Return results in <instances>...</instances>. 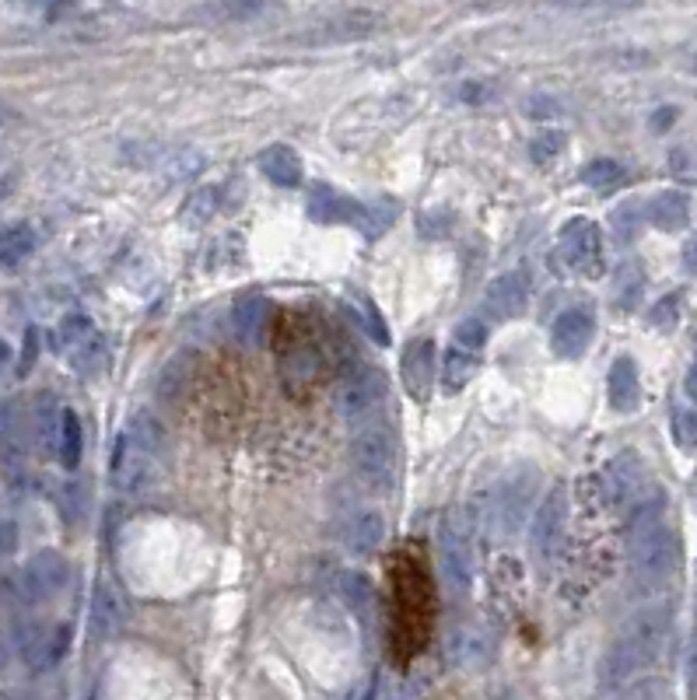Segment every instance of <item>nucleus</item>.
Segmentation results:
<instances>
[{"instance_id": "obj_1", "label": "nucleus", "mask_w": 697, "mask_h": 700, "mask_svg": "<svg viewBox=\"0 0 697 700\" xmlns=\"http://www.w3.org/2000/svg\"><path fill=\"white\" fill-rule=\"evenodd\" d=\"M670 627H673V610L666 602H652V607L638 610L624 623V631L617 634L610 652L602 655V669H599L602 687L617 690V687L631 684L638 673L655 666V658L663 655L666 641H670Z\"/></svg>"}, {"instance_id": "obj_2", "label": "nucleus", "mask_w": 697, "mask_h": 700, "mask_svg": "<svg viewBox=\"0 0 697 700\" xmlns=\"http://www.w3.org/2000/svg\"><path fill=\"white\" fill-rule=\"evenodd\" d=\"M681 543L663 522V501L652 498L631 519V578L642 592H655L676 575Z\"/></svg>"}, {"instance_id": "obj_3", "label": "nucleus", "mask_w": 697, "mask_h": 700, "mask_svg": "<svg viewBox=\"0 0 697 700\" xmlns=\"http://www.w3.org/2000/svg\"><path fill=\"white\" fill-rule=\"evenodd\" d=\"M165 448H168V438L158 418L147 410H137L134 418H130L126 431L120 434L117 456H112V477H117V487L123 495L137 498V495H147L151 487H158Z\"/></svg>"}, {"instance_id": "obj_4", "label": "nucleus", "mask_w": 697, "mask_h": 700, "mask_svg": "<svg viewBox=\"0 0 697 700\" xmlns=\"http://www.w3.org/2000/svg\"><path fill=\"white\" fill-rule=\"evenodd\" d=\"M67 581H70L67 557L56 551H40L32 560H25V567L11 581H4V589L18 607H43V602L64 596Z\"/></svg>"}, {"instance_id": "obj_5", "label": "nucleus", "mask_w": 697, "mask_h": 700, "mask_svg": "<svg viewBox=\"0 0 697 700\" xmlns=\"http://www.w3.org/2000/svg\"><path fill=\"white\" fill-rule=\"evenodd\" d=\"M354 473L372 487H389L397 473V442L386 427H368L351 445Z\"/></svg>"}, {"instance_id": "obj_6", "label": "nucleus", "mask_w": 697, "mask_h": 700, "mask_svg": "<svg viewBox=\"0 0 697 700\" xmlns=\"http://www.w3.org/2000/svg\"><path fill=\"white\" fill-rule=\"evenodd\" d=\"M56 344H60L74 371L88 375V371L102 368V357H106L102 333L96 330V323H91L88 315H67L60 330H56Z\"/></svg>"}, {"instance_id": "obj_7", "label": "nucleus", "mask_w": 697, "mask_h": 700, "mask_svg": "<svg viewBox=\"0 0 697 700\" xmlns=\"http://www.w3.org/2000/svg\"><path fill=\"white\" fill-rule=\"evenodd\" d=\"M561 256L564 263L582 274V277H599L602 274V235L593 221L575 218L564 224L561 232Z\"/></svg>"}, {"instance_id": "obj_8", "label": "nucleus", "mask_w": 697, "mask_h": 700, "mask_svg": "<svg viewBox=\"0 0 697 700\" xmlns=\"http://www.w3.org/2000/svg\"><path fill=\"white\" fill-rule=\"evenodd\" d=\"M564 529H568V495H564V487H554L533 519V554L543 567L557 557Z\"/></svg>"}, {"instance_id": "obj_9", "label": "nucleus", "mask_w": 697, "mask_h": 700, "mask_svg": "<svg viewBox=\"0 0 697 700\" xmlns=\"http://www.w3.org/2000/svg\"><path fill=\"white\" fill-rule=\"evenodd\" d=\"M14 641H18V655H22L25 666L43 673L67 652V627H53V623L32 620L14 631Z\"/></svg>"}, {"instance_id": "obj_10", "label": "nucleus", "mask_w": 697, "mask_h": 700, "mask_svg": "<svg viewBox=\"0 0 697 700\" xmlns=\"http://www.w3.org/2000/svg\"><path fill=\"white\" fill-rule=\"evenodd\" d=\"M593 336H596L593 312L589 309H568V312H561L551 326V351L557 357H564V362H575V357H582L589 351Z\"/></svg>"}, {"instance_id": "obj_11", "label": "nucleus", "mask_w": 697, "mask_h": 700, "mask_svg": "<svg viewBox=\"0 0 697 700\" xmlns=\"http://www.w3.org/2000/svg\"><path fill=\"white\" fill-rule=\"evenodd\" d=\"M525 301H530V274L525 270H508L501 274L484 295V312L495 323H508L525 312Z\"/></svg>"}, {"instance_id": "obj_12", "label": "nucleus", "mask_w": 697, "mask_h": 700, "mask_svg": "<svg viewBox=\"0 0 697 700\" xmlns=\"http://www.w3.org/2000/svg\"><path fill=\"white\" fill-rule=\"evenodd\" d=\"M386 396H389V382L383 371H365L357 375L354 382L344 389V418L351 424H365L372 421L375 413L386 407Z\"/></svg>"}, {"instance_id": "obj_13", "label": "nucleus", "mask_w": 697, "mask_h": 700, "mask_svg": "<svg viewBox=\"0 0 697 700\" xmlns=\"http://www.w3.org/2000/svg\"><path fill=\"white\" fill-rule=\"evenodd\" d=\"M439 560H442V578L456 596L469 589V543L466 533L452 522L442 525L439 533Z\"/></svg>"}, {"instance_id": "obj_14", "label": "nucleus", "mask_w": 697, "mask_h": 700, "mask_svg": "<svg viewBox=\"0 0 697 700\" xmlns=\"http://www.w3.org/2000/svg\"><path fill=\"white\" fill-rule=\"evenodd\" d=\"M439 378V354H435V340H418L410 344L403 354V386L413 400H428L431 389H435Z\"/></svg>"}, {"instance_id": "obj_15", "label": "nucleus", "mask_w": 697, "mask_h": 700, "mask_svg": "<svg viewBox=\"0 0 697 700\" xmlns=\"http://www.w3.org/2000/svg\"><path fill=\"white\" fill-rule=\"evenodd\" d=\"M88 616H91V631H96L99 637H112L123 627V623H126V602H123L117 585H112V581H99L96 585Z\"/></svg>"}, {"instance_id": "obj_16", "label": "nucleus", "mask_w": 697, "mask_h": 700, "mask_svg": "<svg viewBox=\"0 0 697 700\" xmlns=\"http://www.w3.org/2000/svg\"><path fill=\"white\" fill-rule=\"evenodd\" d=\"M607 396H610V407L617 413H631L638 403H642V382H638V365L631 362V357H617V362L610 365Z\"/></svg>"}, {"instance_id": "obj_17", "label": "nucleus", "mask_w": 697, "mask_h": 700, "mask_svg": "<svg viewBox=\"0 0 697 700\" xmlns=\"http://www.w3.org/2000/svg\"><path fill=\"white\" fill-rule=\"evenodd\" d=\"M344 543L354 557H372L386 543V519L379 512H357L347 525Z\"/></svg>"}, {"instance_id": "obj_18", "label": "nucleus", "mask_w": 697, "mask_h": 700, "mask_svg": "<svg viewBox=\"0 0 697 700\" xmlns=\"http://www.w3.org/2000/svg\"><path fill=\"white\" fill-rule=\"evenodd\" d=\"M235 336L242 340V344H259L263 336H267V326H270V301L259 298V295H250L242 298L235 305Z\"/></svg>"}, {"instance_id": "obj_19", "label": "nucleus", "mask_w": 697, "mask_h": 700, "mask_svg": "<svg viewBox=\"0 0 697 700\" xmlns=\"http://www.w3.org/2000/svg\"><path fill=\"white\" fill-rule=\"evenodd\" d=\"M522 477H525V473H516V477H508L505 487H501V498L495 504V512H498V519H501V525L508 529V533H512V529L522 522L525 504H530L533 495H536V480L530 477V480H525V487H522Z\"/></svg>"}, {"instance_id": "obj_20", "label": "nucleus", "mask_w": 697, "mask_h": 700, "mask_svg": "<svg viewBox=\"0 0 697 700\" xmlns=\"http://www.w3.org/2000/svg\"><path fill=\"white\" fill-rule=\"evenodd\" d=\"M645 218L663 232H681L690 221V200L676 189H666V193H655L645 207Z\"/></svg>"}, {"instance_id": "obj_21", "label": "nucleus", "mask_w": 697, "mask_h": 700, "mask_svg": "<svg viewBox=\"0 0 697 700\" xmlns=\"http://www.w3.org/2000/svg\"><path fill=\"white\" fill-rule=\"evenodd\" d=\"M259 173L267 176L274 186L295 189L301 182V158L298 151H291L288 144H274L259 155Z\"/></svg>"}, {"instance_id": "obj_22", "label": "nucleus", "mask_w": 697, "mask_h": 700, "mask_svg": "<svg viewBox=\"0 0 697 700\" xmlns=\"http://www.w3.org/2000/svg\"><path fill=\"white\" fill-rule=\"evenodd\" d=\"M607 498L610 504H628L634 495H638V484H642V463H638L634 456H617L610 466H607Z\"/></svg>"}, {"instance_id": "obj_23", "label": "nucleus", "mask_w": 697, "mask_h": 700, "mask_svg": "<svg viewBox=\"0 0 697 700\" xmlns=\"http://www.w3.org/2000/svg\"><path fill=\"white\" fill-rule=\"evenodd\" d=\"M60 418L64 407L53 400L49 392H43L32 407V438L43 452H56V438H60Z\"/></svg>"}, {"instance_id": "obj_24", "label": "nucleus", "mask_w": 697, "mask_h": 700, "mask_svg": "<svg viewBox=\"0 0 697 700\" xmlns=\"http://www.w3.org/2000/svg\"><path fill=\"white\" fill-rule=\"evenodd\" d=\"M477 365H480V357L474 351H463L452 344L442 357V368H439V378H442V389L445 392H460L466 389L469 382H474V375H477Z\"/></svg>"}, {"instance_id": "obj_25", "label": "nucleus", "mask_w": 697, "mask_h": 700, "mask_svg": "<svg viewBox=\"0 0 697 700\" xmlns=\"http://www.w3.org/2000/svg\"><path fill=\"white\" fill-rule=\"evenodd\" d=\"M309 214L316 221L323 224H341V221H354L357 214V203L341 197L336 189H327V186H316L312 189V200H309Z\"/></svg>"}, {"instance_id": "obj_26", "label": "nucleus", "mask_w": 697, "mask_h": 700, "mask_svg": "<svg viewBox=\"0 0 697 700\" xmlns=\"http://www.w3.org/2000/svg\"><path fill=\"white\" fill-rule=\"evenodd\" d=\"M35 253V232L29 224H11V229L0 232V267L14 270Z\"/></svg>"}, {"instance_id": "obj_27", "label": "nucleus", "mask_w": 697, "mask_h": 700, "mask_svg": "<svg viewBox=\"0 0 697 700\" xmlns=\"http://www.w3.org/2000/svg\"><path fill=\"white\" fill-rule=\"evenodd\" d=\"M25 473H29V448L22 434L11 427L8 434H0V477L18 484L25 480Z\"/></svg>"}, {"instance_id": "obj_28", "label": "nucleus", "mask_w": 697, "mask_h": 700, "mask_svg": "<svg viewBox=\"0 0 697 700\" xmlns=\"http://www.w3.org/2000/svg\"><path fill=\"white\" fill-rule=\"evenodd\" d=\"M81 448H85V434H81V421L74 410H64L60 418V438H56V456H60L64 469H78L81 463Z\"/></svg>"}, {"instance_id": "obj_29", "label": "nucleus", "mask_w": 697, "mask_h": 700, "mask_svg": "<svg viewBox=\"0 0 697 700\" xmlns=\"http://www.w3.org/2000/svg\"><path fill=\"white\" fill-rule=\"evenodd\" d=\"M336 592H341L344 599V607L357 616H365L372 610V599H375V589H372V581L365 575H357V571H344L341 578H336Z\"/></svg>"}, {"instance_id": "obj_30", "label": "nucleus", "mask_w": 697, "mask_h": 700, "mask_svg": "<svg viewBox=\"0 0 697 700\" xmlns=\"http://www.w3.org/2000/svg\"><path fill=\"white\" fill-rule=\"evenodd\" d=\"M330 29L341 35V40H357V35H372L375 29H383V14L368 11V8H354V11L336 18Z\"/></svg>"}, {"instance_id": "obj_31", "label": "nucleus", "mask_w": 697, "mask_h": 700, "mask_svg": "<svg viewBox=\"0 0 697 700\" xmlns=\"http://www.w3.org/2000/svg\"><path fill=\"white\" fill-rule=\"evenodd\" d=\"M582 182H586L589 189H599V193H607V189H617L620 182H624V165H617L610 158L589 162L586 168H582Z\"/></svg>"}, {"instance_id": "obj_32", "label": "nucleus", "mask_w": 697, "mask_h": 700, "mask_svg": "<svg viewBox=\"0 0 697 700\" xmlns=\"http://www.w3.org/2000/svg\"><path fill=\"white\" fill-rule=\"evenodd\" d=\"M484 658H487V641L477 637L474 631H460L456 637H452V662H456V666L474 669Z\"/></svg>"}, {"instance_id": "obj_33", "label": "nucleus", "mask_w": 697, "mask_h": 700, "mask_svg": "<svg viewBox=\"0 0 697 700\" xmlns=\"http://www.w3.org/2000/svg\"><path fill=\"white\" fill-rule=\"evenodd\" d=\"M158 168H162L168 179H190V176H197L200 168H203V158L197 155L193 147H176V151H168V155L158 162Z\"/></svg>"}, {"instance_id": "obj_34", "label": "nucleus", "mask_w": 697, "mask_h": 700, "mask_svg": "<svg viewBox=\"0 0 697 700\" xmlns=\"http://www.w3.org/2000/svg\"><path fill=\"white\" fill-rule=\"evenodd\" d=\"M218 189L214 186H207V189H197V193L186 200V207H182V218L186 221H193V224H203V221H211L214 218V211H218Z\"/></svg>"}, {"instance_id": "obj_35", "label": "nucleus", "mask_w": 697, "mask_h": 700, "mask_svg": "<svg viewBox=\"0 0 697 700\" xmlns=\"http://www.w3.org/2000/svg\"><path fill=\"white\" fill-rule=\"evenodd\" d=\"M673 438L684 452H697V410H676L673 413Z\"/></svg>"}, {"instance_id": "obj_36", "label": "nucleus", "mask_w": 697, "mask_h": 700, "mask_svg": "<svg viewBox=\"0 0 697 700\" xmlns=\"http://www.w3.org/2000/svg\"><path fill=\"white\" fill-rule=\"evenodd\" d=\"M487 344V323L484 319H463L456 326V347L480 354V347Z\"/></svg>"}, {"instance_id": "obj_37", "label": "nucleus", "mask_w": 697, "mask_h": 700, "mask_svg": "<svg viewBox=\"0 0 697 700\" xmlns=\"http://www.w3.org/2000/svg\"><path fill=\"white\" fill-rule=\"evenodd\" d=\"M564 147V137L561 134H543V137H536L533 141V147H530V155H533V162H547V158H554L557 151Z\"/></svg>"}, {"instance_id": "obj_38", "label": "nucleus", "mask_w": 697, "mask_h": 700, "mask_svg": "<svg viewBox=\"0 0 697 700\" xmlns=\"http://www.w3.org/2000/svg\"><path fill=\"white\" fill-rule=\"evenodd\" d=\"M18 522L11 519H0V560H11L18 554Z\"/></svg>"}, {"instance_id": "obj_39", "label": "nucleus", "mask_w": 697, "mask_h": 700, "mask_svg": "<svg viewBox=\"0 0 697 700\" xmlns=\"http://www.w3.org/2000/svg\"><path fill=\"white\" fill-rule=\"evenodd\" d=\"M35 357H40V333L29 330L25 333V354H22V362H18V375H29L32 365H35Z\"/></svg>"}, {"instance_id": "obj_40", "label": "nucleus", "mask_w": 697, "mask_h": 700, "mask_svg": "<svg viewBox=\"0 0 697 700\" xmlns=\"http://www.w3.org/2000/svg\"><path fill=\"white\" fill-rule=\"evenodd\" d=\"M676 305H681V298H663V301H659V305H655V312H652V323L655 326H670V323H676Z\"/></svg>"}, {"instance_id": "obj_41", "label": "nucleus", "mask_w": 697, "mask_h": 700, "mask_svg": "<svg viewBox=\"0 0 697 700\" xmlns=\"http://www.w3.org/2000/svg\"><path fill=\"white\" fill-rule=\"evenodd\" d=\"M11 362H14V354H11V347H8V340L0 336V375H4V371L11 368Z\"/></svg>"}, {"instance_id": "obj_42", "label": "nucleus", "mask_w": 697, "mask_h": 700, "mask_svg": "<svg viewBox=\"0 0 697 700\" xmlns=\"http://www.w3.org/2000/svg\"><path fill=\"white\" fill-rule=\"evenodd\" d=\"M673 120H676V109H659V116L652 120V126H655V130H663V126H670Z\"/></svg>"}, {"instance_id": "obj_43", "label": "nucleus", "mask_w": 697, "mask_h": 700, "mask_svg": "<svg viewBox=\"0 0 697 700\" xmlns=\"http://www.w3.org/2000/svg\"><path fill=\"white\" fill-rule=\"evenodd\" d=\"M684 263H687V270H690V274H697V238L687 245V256H684Z\"/></svg>"}, {"instance_id": "obj_44", "label": "nucleus", "mask_w": 697, "mask_h": 700, "mask_svg": "<svg viewBox=\"0 0 697 700\" xmlns=\"http://www.w3.org/2000/svg\"><path fill=\"white\" fill-rule=\"evenodd\" d=\"M687 396H690V400L697 403V365L687 371Z\"/></svg>"}, {"instance_id": "obj_45", "label": "nucleus", "mask_w": 697, "mask_h": 700, "mask_svg": "<svg viewBox=\"0 0 697 700\" xmlns=\"http://www.w3.org/2000/svg\"><path fill=\"white\" fill-rule=\"evenodd\" d=\"M4 700H32V697H29V693H8Z\"/></svg>"}, {"instance_id": "obj_46", "label": "nucleus", "mask_w": 697, "mask_h": 700, "mask_svg": "<svg viewBox=\"0 0 697 700\" xmlns=\"http://www.w3.org/2000/svg\"><path fill=\"white\" fill-rule=\"evenodd\" d=\"M4 662H8V648L0 645V669H4Z\"/></svg>"}, {"instance_id": "obj_47", "label": "nucleus", "mask_w": 697, "mask_h": 700, "mask_svg": "<svg viewBox=\"0 0 697 700\" xmlns=\"http://www.w3.org/2000/svg\"><path fill=\"white\" fill-rule=\"evenodd\" d=\"M694 365H697V357H694Z\"/></svg>"}, {"instance_id": "obj_48", "label": "nucleus", "mask_w": 697, "mask_h": 700, "mask_svg": "<svg viewBox=\"0 0 697 700\" xmlns=\"http://www.w3.org/2000/svg\"><path fill=\"white\" fill-rule=\"evenodd\" d=\"M694 67H697V64H694Z\"/></svg>"}]
</instances>
